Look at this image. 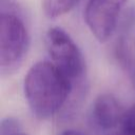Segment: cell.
Listing matches in <instances>:
<instances>
[{
  "label": "cell",
  "mask_w": 135,
  "mask_h": 135,
  "mask_svg": "<svg viewBox=\"0 0 135 135\" xmlns=\"http://www.w3.org/2000/svg\"><path fill=\"white\" fill-rule=\"evenodd\" d=\"M23 90L32 113L40 119L58 113L74 94L70 82L51 61H38L30 68Z\"/></svg>",
  "instance_id": "cell-1"
},
{
  "label": "cell",
  "mask_w": 135,
  "mask_h": 135,
  "mask_svg": "<svg viewBox=\"0 0 135 135\" xmlns=\"http://www.w3.org/2000/svg\"><path fill=\"white\" fill-rule=\"evenodd\" d=\"M30 46V32L24 16L16 3L0 4V71L12 75L22 64Z\"/></svg>",
  "instance_id": "cell-2"
},
{
  "label": "cell",
  "mask_w": 135,
  "mask_h": 135,
  "mask_svg": "<svg viewBox=\"0 0 135 135\" xmlns=\"http://www.w3.org/2000/svg\"><path fill=\"white\" fill-rule=\"evenodd\" d=\"M45 46L51 62L72 85L73 96H79L85 82L86 65L78 45L65 31L55 26L49 28L45 34Z\"/></svg>",
  "instance_id": "cell-3"
},
{
  "label": "cell",
  "mask_w": 135,
  "mask_h": 135,
  "mask_svg": "<svg viewBox=\"0 0 135 135\" xmlns=\"http://www.w3.org/2000/svg\"><path fill=\"white\" fill-rule=\"evenodd\" d=\"M128 0H89L84 9L85 23L100 41H107L117 26L121 9Z\"/></svg>",
  "instance_id": "cell-4"
},
{
  "label": "cell",
  "mask_w": 135,
  "mask_h": 135,
  "mask_svg": "<svg viewBox=\"0 0 135 135\" xmlns=\"http://www.w3.org/2000/svg\"><path fill=\"white\" fill-rule=\"evenodd\" d=\"M124 112L126 110L114 95L101 94L92 105L91 118L97 128L111 131L119 126Z\"/></svg>",
  "instance_id": "cell-5"
},
{
  "label": "cell",
  "mask_w": 135,
  "mask_h": 135,
  "mask_svg": "<svg viewBox=\"0 0 135 135\" xmlns=\"http://www.w3.org/2000/svg\"><path fill=\"white\" fill-rule=\"evenodd\" d=\"M79 0H42L43 13L49 18H57L69 13Z\"/></svg>",
  "instance_id": "cell-6"
},
{
  "label": "cell",
  "mask_w": 135,
  "mask_h": 135,
  "mask_svg": "<svg viewBox=\"0 0 135 135\" xmlns=\"http://www.w3.org/2000/svg\"><path fill=\"white\" fill-rule=\"evenodd\" d=\"M108 135H135V104L126 110L119 126Z\"/></svg>",
  "instance_id": "cell-7"
},
{
  "label": "cell",
  "mask_w": 135,
  "mask_h": 135,
  "mask_svg": "<svg viewBox=\"0 0 135 135\" xmlns=\"http://www.w3.org/2000/svg\"><path fill=\"white\" fill-rule=\"evenodd\" d=\"M0 135H27L20 132V126L14 118L7 117L1 121Z\"/></svg>",
  "instance_id": "cell-8"
},
{
  "label": "cell",
  "mask_w": 135,
  "mask_h": 135,
  "mask_svg": "<svg viewBox=\"0 0 135 135\" xmlns=\"http://www.w3.org/2000/svg\"><path fill=\"white\" fill-rule=\"evenodd\" d=\"M61 135H86V134L79 130H65L64 132L61 133Z\"/></svg>",
  "instance_id": "cell-9"
}]
</instances>
